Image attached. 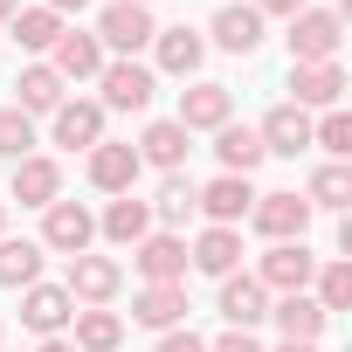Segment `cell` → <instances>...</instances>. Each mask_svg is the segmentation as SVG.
<instances>
[{
    "label": "cell",
    "instance_id": "cell-36",
    "mask_svg": "<svg viewBox=\"0 0 352 352\" xmlns=\"http://www.w3.org/2000/svg\"><path fill=\"white\" fill-rule=\"evenodd\" d=\"M208 352H263V345H256V338H249V331H228V338H214V345H208Z\"/></svg>",
    "mask_w": 352,
    "mask_h": 352
},
{
    "label": "cell",
    "instance_id": "cell-27",
    "mask_svg": "<svg viewBox=\"0 0 352 352\" xmlns=\"http://www.w3.org/2000/svg\"><path fill=\"white\" fill-rule=\"evenodd\" d=\"M104 235H111V242H131V249H138V242L152 235V208H145V201H131V194H118V201L104 208Z\"/></svg>",
    "mask_w": 352,
    "mask_h": 352
},
{
    "label": "cell",
    "instance_id": "cell-33",
    "mask_svg": "<svg viewBox=\"0 0 352 352\" xmlns=\"http://www.w3.org/2000/svg\"><path fill=\"white\" fill-rule=\"evenodd\" d=\"M194 194H201L194 180H180V173H166V187H159L152 214H159V221H187V214H194Z\"/></svg>",
    "mask_w": 352,
    "mask_h": 352
},
{
    "label": "cell",
    "instance_id": "cell-19",
    "mask_svg": "<svg viewBox=\"0 0 352 352\" xmlns=\"http://www.w3.org/2000/svg\"><path fill=\"white\" fill-rule=\"evenodd\" d=\"M138 166H159V173H180V166H187V131L173 124V118L145 124V138H138Z\"/></svg>",
    "mask_w": 352,
    "mask_h": 352
},
{
    "label": "cell",
    "instance_id": "cell-9",
    "mask_svg": "<svg viewBox=\"0 0 352 352\" xmlns=\"http://www.w3.org/2000/svg\"><path fill=\"white\" fill-rule=\"evenodd\" d=\"M290 90H297V111H338L345 69L338 63H290Z\"/></svg>",
    "mask_w": 352,
    "mask_h": 352
},
{
    "label": "cell",
    "instance_id": "cell-28",
    "mask_svg": "<svg viewBox=\"0 0 352 352\" xmlns=\"http://www.w3.org/2000/svg\"><path fill=\"white\" fill-rule=\"evenodd\" d=\"M118 338H124V324H118V311H76V352H118Z\"/></svg>",
    "mask_w": 352,
    "mask_h": 352
},
{
    "label": "cell",
    "instance_id": "cell-17",
    "mask_svg": "<svg viewBox=\"0 0 352 352\" xmlns=\"http://www.w3.org/2000/svg\"><path fill=\"white\" fill-rule=\"evenodd\" d=\"M138 276L145 283H180L187 276V242L180 235H145L138 242Z\"/></svg>",
    "mask_w": 352,
    "mask_h": 352
},
{
    "label": "cell",
    "instance_id": "cell-3",
    "mask_svg": "<svg viewBox=\"0 0 352 352\" xmlns=\"http://www.w3.org/2000/svg\"><path fill=\"white\" fill-rule=\"evenodd\" d=\"M90 235H97V221H90V208H83V201H49V208H42V249L83 256V249H90Z\"/></svg>",
    "mask_w": 352,
    "mask_h": 352
},
{
    "label": "cell",
    "instance_id": "cell-35",
    "mask_svg": "<svg viewBox=\"0 0 352 352\" xmlns=\"http://www.w3.org/2000/svg\"><path fill=\"white\" fill-rule=\"evenodd\" d=\"M311 145H324L331 159H345L352 152V118L345 111H324V124H311Z\"/></svg>",
    "mask_w": 352,
    "mask_h": 352
},
{
    "label": "cell",
    "instance_id": "cell-4",
    "mask_svg": "<svg viewBox=\"0 0 352 352\" xmlns=\"http://www.w3.org/2000/svg\"><path fill=\"white\" fill-rule=\"evenodd\" d=\"M118 283H124V270H118L111 256H90V249H83V256H69V283H63V290H69V304H90V311H97V304H111V297H118Z\"/></svg>",
    "mask_w": 352,
    "mask_h": 352
},
{
    "label": "cell",
    "instance_id": "cell-21",
    "mask_svg": "<svg viewBox=\"0 0 352 352\" xmlns=\"http://www.w3.org/2000/svg\"><path fill=\"white\" fill-rule=\"evenodd\" d=\"M49 56H56V63H49L56 76H97V69H104V42H97V35H76V28H63Z\"/></svg>",
    "mask_w": 352,
    "mask_h": 352
},
{
    "label": "cell",
    "instance_id": "cell-23",
    "mask_svg": "<svg viewBox=\"0 0 352 352\" xmlns=\"http://www.w3.org/2000/svg\"><path fill=\"white\" fill-rule=\"evenodd\" d=\"M152 49H159V69H173V76H194L201 56H208V42H201L194 28H159Z\"/></svg>",
    "mask_w": 352,
    "mask_h": 352
},
{
    "label": "cell",
    "instance_id": "cell-38",
    "mask_svg": "<svg viewBox=\"0 0 352 352\" xmlns=\"http://www.w3.org/2000/svg\"><path fill=\"white\" fill-rule=\"evenodd\" d=\"M256 14H304V0H256Z\"/></svg>",
    "mask_w": 352,
    "mask_h": 352
},
{
    "label": "cell",
    "instance_id": "cell-43",
    "mask_svg": "<svg viewBox=\"0 0 352 352\" xmlns=\"http://www.w3.org/2000/svg\"><path fill=\"white\" fill-rule=\"evenodd\" d=\"M0 228H8V201H0Z\"/></svg>",
    "mask_w": 352,
    "mask_h": 352
},
{
    "label": "cell",
    "instance_id": "cell-20",
    "mask_svg": "<svg viewBox=\"0 0 352 352\" xmlns=\"http://www.w3.org/2000/svg\"><path fill=\"white\" fill-rule=\"evenodd\" d=\"M131 318L152 324V331H173V324L187 318V290H180V283H145L138 304H131Z\"/></svg>",
    "mask_w": 352,
    "mask_h": 352
},
{
    "label": "cell",
    "instance_id": "cell-34",
    "mask_svg": "<svg viewBox=\"0 0 352 352\" xmlns=\"http://www.w3.org/2000/svg\"><path fill=\"white\" fill-rule=\"evenodd\" d=\"M0 152H8V159H28L35 152V118L28 111H0Z\"/></svg>",
    "mask_w": 352,
    "mask_h": 352
},
{
    "label": "cell",
    "instance_id": "cell-16",
    "mask_svg": "<svg viewBox=\"0 0 352 352\" xmlns=\"http://www.w3.org/2000/svg\"><path fill=\"white\" fill-rule=\"evenodd\" d=\"M131 180H138V145H90V187L131 194Z\"/></svg>",
    "mask_w": 352,
    "mask_h": 352
},
{
    "label": "cell",
    "instance_id": "cell-7",
    "mask_svg": "<svg viewBox=\"0 0 352 352\" xmlns=\"http://www.w3.org/2000/svg\"><path fill=\"white\" fill-rule=\"evenodd\" d=\"M228 111H235V90L228 83H194V90H180V131H221L228 124Z\"/></svg>",
    "mask_w": 352,
    "mask_h": 352
},
{
    "label": "cell",
    "instance_id": "cell-42",
    "mask_svg": "<svg viewBox=\"0 0 352 352\" xmlns=\"http://www.w3.org/2000/svg\"><path fill=\"white\" fill-rule=\"evenodd\" d=\"M0 21H14V0H0Z\"/></svg>",
    "mask_w": 352,
    "mask_h": 352
},
{
    "label": "cell",
    "instance_id": "cell-2",
    "mask_svg": "<svg viewBox=\"0 0 352 352\" xmlns=\"http://www.w3.org/2000/svg\"><path fill=\"white\" fill-rule=\"evenodd\" d=\"M249 221H256V235H270V242H304V228H311V201H297V194H256Z\"/></svg>",
    "mask_w": 352,
    "mask_h": 352
},
{
    "label": "cell",
    "instance_id": "cell-5",
    "mask_svg": "<svg viewBox=\"0 0 352 352\" xmlns=\"http://www.w3.org/2000/svg\"><path fill=\"white\" fill-rule=\"evenodd\" d=\"M159 28H152V14L138 8V0H111L104 8V21H97V42L104 49H118V56H131V49H145Z\"/></svg>",
    "mask_w": 352,
    "mask_h": 352
},
{
    "label": "cell",
    "instance_id": "cell-44",
    "mask_svg": "<svg viewBox=\"0 0 352 352\" xmlns=\"http://www.w3.org/2000/svg\"><path fill=\"white\" fill-rule=\"evenodd\" d=\"M138 8H145V0H138Z\"/></svg>",
    "mask_w": 352,
    "mask_h": 352
},
{
    "label": "cell",
    "instance_id": "cell-32",
    "mask_svg": "<svg viewBox=\"0 0 352 352\" xmlns=\"http://www.w3.org/2000/svg\"><path fill=\"white\" fill-rule=\"evenodd\" d=\"M352 304V263H324L318 270V311L331 318V311H345Z\"/></svg>",
    "mask_w": 352,
    "mask_h": 352
},
{
    "label": "cell",
    "instance_id": "cell-22",
    "mask_svg": "<svg viewBox=\"0 0 352 352\" xmlns=\"http://www.w3.org/2000/svg\"><path fill=\"white\" fill-rule=\"evenodd\" d=\"M214 42H221L228 56H256V49H263V14H256V8H221V14H214Z\"/></svg>",
    "mask_w": 352,
    "mask_h": 352
},
{
    "label": "cell",
    "instance_id": "cell-31",
    "mask_svg": "<svg viewBox=\"0 0 352 352\" xmlns=\"http://www.w3.org/2000/svg\"><path fill=\"white\" fill-rule=\"evenodd\" d=\"M304 201H311V208H345V201H352V173H345V166H318Z\"/></svg>",
    "mask_w": 352,
    "mask_h": 352
},
{
    "label": "cell",
    "instance_id": "cell-29",
    "mask_svg": "<svg viewBox=\"0 0 352 352\" xmlns=\"http://www.w3.org/2000/svg\"><path fill=\"white\" fill-rule=\"evenodd\" d=\"M35 276H42V242H0V283L28 290Z\"/></svg>",
    "mask_w": 352,
    "mask_h": 352
},
{
    "label": "cell",
    "instance_id": "cell-41",
    "mask_svg": "<svg viewBox=\"0 0 352 352\" xmlns=\"http://www.w3.org/2000/svg\"><path fill=\"white\" fill-rule=\"evenodd\" d=\"M283 352H318V345H297V338H283Z\"/></svg>",
    "mask_w": 352,
    "mask_h": 352
},
{
    "label": "cell",
    "instance_id": "cell-10",
    "mask_svg": "<svg viewBox=\"0 0 352 352\" xmlns=\"http://www.w3.org/2000/svg\"><path fill=\"white\" fill-rule=\"evenodd\" d=\"M104 111H145L152 104V69H138L131 56L124 63H104Z\"/></svg>",
    "mask_w": 352,
    "mask_h": 352
},
{
    "label": "cell",
    "instance_id": "cell-8",
    "mask_svg": "<svg viewBox=\"0 0 352 352\" xmlns=\"http://www.w3.org/2000/svg\"><path fill=\"white\" fill-rule=\"evenodd\" d=\"M311 276H318V256H311L304 242H276V249L263 256V270H256V283H263V290H283V297L304 290Z\"/></svg>",
    "mask_w": 352,
    "mask_h": 352
},
{
    "label": "cell",
    "instance_id": "cell-26",
    "mask_svg": "<svg viewBox=\"0 0 352 352\" xmlns=\"http://www.w3.org/2000/svg\"><path fill=\"white\" fill-rule=\"evenodd\" d=\"M14 90H21V104H14V111H28V118H35V111H49V118H56V104H63V76H56L49 63H28Z\"/></svg>",
    "mask_w": 352,
    "mask_h": 352
},
{
    "label": "cell",
    "instance_id": "cell-39",
    "mask_svg": "<svg viewBox=\"0 0 352 352\" xmlns=\"http://www.w3.org/2000/svg\"><path fill=\"white\" fill-rule=\"evenodd\" d=\"M90 0H49V14H83Z\"/></svg>",
    "mask_w": 352,
    "mask_h": 352
},
{
    "label": "cell",
    "instance_id": "cell-11",
    "mask_svg": "<svg viewBox=\"0 0 352 352\" xmlns=\"http://www.w3.org/2000/svg\"><path fill=\"white\" fill-rule=\"evenodd\" d=\"M56 145H69V152H90V145H104V104H90V97H76V104H56Z\"/></svg>",
    "mask_w": 352,
    "mask_h": 352
},
{
    "label": "cell",
    "instance_id": "cell-18",
    "mask_svg": "<svg viewBox=\"0 0 352 352\" xmlns=\"http://www.w3.org/2000/svg\"><path fill=\"white\" fill-rule=\"evenodd\" d=\"M270 318H276V324H283V338H297V345H318V331L331 324V318L318 311V297H304V290L276 297V304H270Z\"/></svg>",
    "mask_w": 352,
    "mask_h": 352
},
{
    "label": "cell",
    "instance_id": "cell-13",
    "mask_svg": "<svg viewBox=\"0 0 352 352\" xmlns=\"http://www.w3.org/2000/svg\"><path fill=\"white\" fill-rule=\"evenodd\" d=\"M14 201L21 208H49V201H63V166L56 159H14Z\"/></svg>",
    "mask_w": 352,
    "mask_h": 352
},
{
    "label": "cell",
    "instance_id": "cell-6",
    "mask_svg": "<svg viewBox=\"0 0 352 352\" xmlns=\"http://www.w3.org/2000/svg\"><path fill=\"white\" fill-rule=\"evenodd\" d=\"M194 208H201V214H208L214 228H235V221H242V214L256 208V187L242 180V173H221V180H208V187L194 194Z\"/></svg>",
    "mask_w": 352,
    "mask_h": 352
},
{
    "label": "cell",
    "instance_id": "cell-37",
    "mask_svg": "<svg viewBox=\"0 0 352 352\" xmlns=\"http://www.w3.org/2000/svg\"><path fill=\"white\" fill-rule=\"evenodd\" d=\"M159 352H208V345H201L194 331H166V345H159Z\"/></svg>",
    "mask_w": 352,
    "mask_h": 352
},
{
    "label": "cell",
    "instance_id": "cell-30",
    "mask_svg": "<svg viewBox=\"0 0 352 352\" xmlns=\"http://www.w3.org/2000/svg\"><path fill=\"white\" fill-rule=\"evenodd\" d=\"M56 35H63V14H49V8H28V14H14V42H21L28 56L56 49Z\"/></svg>",
    "mask_w": 352,
    "mask_h": 352
},
{
    "label": "cell",
    "instance_id": "cell-40",
    "mask_svg": "<svg viewBox=\"0 0 352 352\" xmlns=\"http://www.w3.org/2000/svg\"><path fill=\"white\" fill-rule=\"evenodd\" d=\"M42 352H76V345L69 338H42Z\"/></svg>",
    "mask_w": 352,
    "mask_h": 352
},
{
    "label": "cell",
    "instance_id": "cell-24",
    "mask_svg": "<svg viewBox=\"0 0 352 352\" xmlns=\"http://www.w3.org/2000/svg\"><path fill=\"white\" fill-rule=\"evenodd\" d=\"M214 152H221V173H242V180H249V173H256L263 159H270V152H263V138H256L249 124H221Z\"/></svg>",
    "mask_w": 352,
    "mask_h": 352
},
{
    "label": "cell",
    "instance_id": "cell-14",
    "mask_svg": "<svg viewBox=\"0 0 352 352\" xmlns=\"http://www.w3.org/2000/svg\"><path fill=\"white\" fill-rule=\"evenodd\" d=\"M256 138H263V152H276V159H297V152L311 145V118H304L297 104H276V111L263 118V131H256Z\"/></svg>",
    "mask_w": 352,
    "mask_h": 352
},
{
    "label": "cell",
    "instance_id": "cell-15",
    "mask_svg": "<svg viewBox=\"0 0 352 352\" xmlns=\"http://www.w3.org/2000/svg\"><path fill=\"white\" fill-rule=\"evenodd\" d=\"M21 318H28V331L56 338V331L76 318V304H69V290H56V283H28V297H21Z\"/></svg>",
    "mask_w": 352,
    "mask_h": 352
},
{
    "label": "cell",
    "instance_id": "cell-25",
    "mask_svg": "<svg viewBox=\"0 0 352 352\" xmlns=\"http://www.w3.org/2000/svg\"><path fill=\"white\" fill-rule=\"evenodd\" d=\"M194 270H208V276H235V263H242V235L235 228H208L201 242H194V256H187Z\"/></svg>",
    "mask_w": 352,
    "mask_h": 352
},
{
    "label": "cell",
    "instance_id": "cell-1",
    "mask_svg": "<svg viewBox=\"0 0 352 352\" xmlns=\"http://www.w3.org/2000/svg\"><path fill=\"white\" fill-rule=\"evenodd\" d=\"M338 42H345V21H338L331 8H304V14H290V63H331Z\"/></svg>",
    "mask_w": 352,
    "mask_h": 352
},
{
    "label": "cell",
    "instance_id": "cell-12",
    "mask_svg": "<svg viewBox=\"0 0 352 352\" xmlns=\"http://www.w3.org/2000/svg\"><path fill=\"white\" fill-rule=\"evenodd\" d=\"M221 318H228V331L263 324V318H270V290H263L256 276H221Z\"/></svg>",
    "mask_w": 352,
    "mask_h": 352
}]
</instances>
